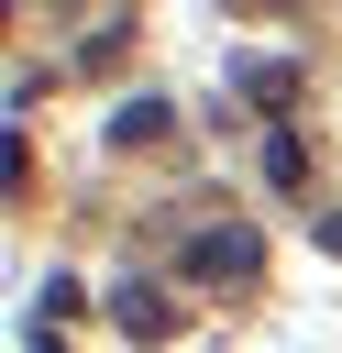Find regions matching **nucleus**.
<instances>
[{"instance_id": "f257e3e1", "label": "nucleus", "mask_w": 342, "mask_h": 353, "mask_svg": "<svg viewBox=\"0 0 342 353\" xmlns=\"http://www.w3.org/2000/svg\"><path fill=\"white\" fill-rule=\"evenodd\" d=\"M188 287H254V265H265V232L254 221H210V232H188Z\"/></svg>"}, {"instance_id": "7ed1b4c3", "label": "nucleus", "mask_w": 342, "mask_h": 353, "mask_svg": "<svg viewBox=\"0 0 342 353\" xmlns=\"http://www.w3.org/2000/svg\"><path fill=\"white\" fill-rule=\"evenodd\" d=\"M110 320H121V331H132V342H165V331H177V309H165V298H154V287H143V276H132V287H121V298H110Z\"/></svg>"}, {"instance_id": "39448f33", "label": "nucleus", "mask_w": 342, "mask_h": 353, "mask_svg": "<svg viewBox=\"0 0 342 353\" xmlns=\"http://www.w3.org/2000/svg\"><path fill=\"white\" fill-rule=\"evenodd\" d=\"M265 188H309V154H298V132H265Z\"/></svg>"}, {"instance_id": "f03ea898", "label": "nucleus", "mask_w": 342, "mask_h": 353, "mask_svg": "<svg viewBox=\"0 0 342 353\" xmlns=\"http://www.w3.org/2000/svg\"><path fill=\"white\" fill-rule=\"evenodd\" d=\"M232 88H243L254 110H287V99H298V55H254V66H232Z\"/></svg>"}, {"instance_id": "20e7f679", "label": "nucleus", "mask_w": 342, "mask_h": 353, "mask_svg": "<svg viewBox=\"0 0 342 353\" xmlns=\"http://www.w3.org/2000/svg\"><path fill=\"white\" fill-rule=\"evenodd\" d=\"M165 121H177V110H165V99H121V110H110V143H154V132H165Z\"/></svg>"}]
</instances>
